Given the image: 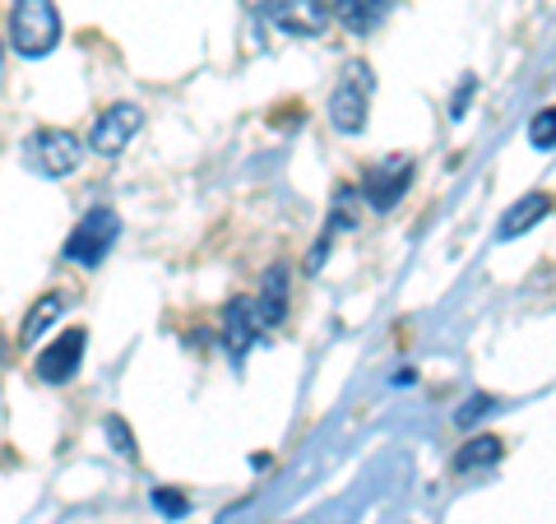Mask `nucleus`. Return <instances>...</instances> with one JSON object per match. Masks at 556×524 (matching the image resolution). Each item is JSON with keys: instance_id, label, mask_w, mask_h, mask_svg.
Masks as SVG:
<instances>
[{"instance_id": "obj_14", "label": "nucleus", "mask_w": 556, "mask_h": 524, "mask_svg": "<svg viewBox=\"0 0 556 524\" xmlns=\"http://www.w3.org/2000/svg\"><path fill=\"white\" fill-rule=\"evenodd\" d=\"M501 456H506L501 436H478V441H468L455 456V474H478V469H492Z\"/></svg>"}, {"instance_id": "obj_20", "label": "nucleus", "mask_w": 556, "mask_h": 524, "mask_svg": "<svg viewBox=\"0 0 556 524\" xmlns=\"http://www.w3.org/2000/svg\"><path fill=\"white\" fill-rule=\"evenodd\" d=\"M0 84H5V42H0Z\"/></svg>"}, {"instance_id": "obj_11", "label": "nucleus", "mask_w": 556, "mask_h": 524, "mask_svg": "<svg viewBox=\"0 0 556 524\" xmlns=\"http://www.w3.org/2000/svg\"><path fill=\"white\" fill-rule=\"evenodd\" d=\"M325 5L348 33H357V38L362 33H376L390 14V0H325Z\"/></svg>"}, {"instance_id": "obj_7", "label": "nucleus", "mask_w": 556, "mask_h": 524, "mask_svg": "<svg viewBox=\"0 0 556 524\" xmlns=\"http://www.w3.org/2000/svg\"><path fill=\"white\" fill-rule=\"evenodd\" d=\"M84 348H89V329H79V325L61 329L56 344L38 353V376L47 380V386H65V380H75V372L84 366Z\"/></svg>"}, {"instance_id": "obj_3", "label": "nucleus", "mask_w": 556, "mask_h": 524, "mask_svg": "<svg viewBox=\"0 0 556 524\" xmlns=\"http://www.w3.org/2000/svg\"><path fill=\"white\" fill-rule=\"evenodd\" d=\"M367 108H371V70L357 61V65L343 70V79L334 84L325 112H329V126L339 135H362L367 130Z\"/></svg>"}, {"instance_id": "obj_9", "label": "nucleus", "mask_w": 556, "mask_h": 524, "mask_svg": "<svg viewBox=\"0 0 556 524\" xmlns=\"http://www.w3.org/2000/svg\"><path fill=\"white\" fill-rule=\"evenodd\" d=\"M408 186H413V163H380L371 167L367 177H362V196H367V204L376 209V214H390V209L408 196Z\"/></svg>"}, {"instance_id": "obj_16", "label": "nucleus", "mask_w": 556, "mask_h": 524, "mask_svg": "<svg viewBox=\"0 0 556 524\" xmlns=\"http://www.w3.org/2000/svg\"><path fill=\"white\" fill-rule=\"evenodd\" d=\"M492 409H496V399H492V395H473V399H468V404L459 409V417H455V423H459V427H473L478 417H486Z\"/></svg>"}, {"instance_id": "obj_18", "label": "nucleus", "mask_w": 556, "mask_h": 524, "mask_svg": "<svg viewBox=\"0 0 556 524\" xmlns=\"http://www.w3.org/2000/svg\"><path fill=\"white\" fill-rule=\"evenodd\" d=\"M153 506H159L167 520H181V515L190 511V501H186L181 492H167V487H159V492H153Z\"/></svg>"}, {"instance_id": "obj_13", "label": "nucleus", "mask_w": 556, "mask_h": 524, "mask_svg": "<svg viewBox=\"0 0 556 524\" xmlns=\"http://www.w3.org/2000/svg\"><path fill=\"white\" fill-rule=\"evenodd\" d=\"M255 311H260V321H265V329L283 325V316H288V270L283 265H269L265 278H260Z\"/></svg>"}, {"instance_id": "obj_5", "label": "nucleus", "mask_w": 556, "mask_h": 524, "mask_svg": "<svg viewBox=\"0 0 556 524\" xmlns=\"http://www.w3.org/2000/svg\"><path fill=\"white\" fill-rule=\"evenodd\" d=\"M139 126H144V108H135V102H112V108L93 121L89 149L98 159H121V153L130 149V139L139 135Z\"/></svg>"}, {"instance_id": "obj_19", "label": "nucleus", "mask_w": 556, "mask_h": 524, "mask_svg": "<svg viewBox=\"0 0 556 524\" xmlns=\"http://www.w3.org/2000/svg\"><path fill=\"white\" fill-rule=\"evenodd\" d=\"M473 89H478V79H464L459 84V93H455V102H450V116H464V108H468V98H473Z\"/></svg>"}, {"instance_id": "obj_17", "label": "nucleus", "mask_w": 556, "mask_h": 524, "mask_svg": "<svg viewBox=\"0 0 556 524\" xmlns=\"http://www.w3.org/2000/svg\"><path fill=\"white\" fill-rule=\"evenodd\" d=\"M108 436H112V450H116V456L135 460V432H126V423H121V417H108Z\"/></svg>"}, {"instance_id": "obj_6", "label": "nucleus", "mask_w": 556, "mask_h": 524, "mask_svg": "<svg viewBox=\"0 0 556 524\" xmlns=\"http://www.w3.org/2000/svg\"><path fill=\"white\" fill-rule=\"evenodd\" d=\"M260 10H265V24L288 38H320L334 20L325 0H260Z\"/></svg>"}, {"instance_id": "obj_1", "label": "nucleus", "mask_w": 556, "mask_h": 524, "mask_svg": "<svg viewBox=\"0 0 556 524\" xmlns=\"http://www.w3.org/2000/svg\"><path fill=\"white\" fill-rule=\"evenodd\" d=\"M61 42V10L56 0H10V47L38 61Z\"/></svg>"}, {"instance_id": "obj_4", "label": "nucleus", "mask_w": 556, "mask_h": 524, "mask_svg": "<svg viewBox=\"0 0 556 524\" xmlns=\"http://www.w3.org/2000/svg\"><path fill=\"white\" fill-rule=\"evenodd\" d=\"M84 163V145H79V135L75 130H65V126H42V130H33L28 135V167L33 172H42V177H70Z\"/></svg>"}, {"instance_id": "obj_21", "label": "nucleus", "mask_w": 556, "mask_h": 524, "mask_svg": "<svg viewBox=\"0 0 556 524\" xmlns=\"http://www.w3.org/2000/svg\"><path fill=\"white\" fill-rule=\"evenodd\" d=\"M0 358H5V344H0Z\"/></svg>"}, {"instance_id": "obj_12", "label": "nucleus", "mask_w": 556, "mask_h": 524, "mask_svg": "<svg viewBox=\"0 0 556 524\" xmlns=\"http://www.w3.org/2000/svg\"><path fill=\"white\" fill-rule=\"evenodd\" d=\"M65 307H70L65 292H42L38 302L28 307V316L20 321V348H33L47 335V329H56V321L65 316Z\"/></svg>"}, {"instance_id": "obj_15", "label": "nucleus", "mask_w": 556, "mask_h": 524, "mask_svg": "<svg viewBox=\"0 0 556 524\" xmlns=\"http://www.w3.org/2000/svg\"><path fill=\"white\" fill-rule=\"evenodd\" d=\"M529 139L533 149H556V108H543L529 121Z\"/></svg>"}, {"instance_id": "obj_2", "label": "nucleus", "mask_w": 556, "mask_h": 524, "mask_svg": "<svg viewBox=\"0 0 556 524\" xmlns=\"http://www.w3.org/2000/svg\"><path fill=\"white\" fill-rule=\"evenodd\" d=\"M116 237H121V219H116V209L108 204H93L89 214H84L75 223V233L65 237V260L70 265H84V270H93L108 260V251L116 247Z\"/></svg>"}, {"instance_id": "obj_10", "label": "nucleus", "mask_w": 556, "mask_h": 524, "mask_svg": "<svg viewBox=\"0 0 556 524\" xmlns=\"http://www.w3.org/2000/svg\"><path fill=\"white\" fill-rule=\"evenodd\" d=\"M552 214V196H543V190H529V196H519L510 209H506V219H501V228L496 237L501 241H515V237H525L529 228H538Z\"/></svg>"}, {"instance_id": "obj_8", "label": "nucleus", "mask_w": 556, "mask_h": 524, "mask_svg": "<svg viewBox=\"0 0 556 524\" xmlns=\"http://www.w3.org/2000/svg\"><path fill=\"white\" fill-rule=\"evenodd\" d=\"M260 335H265V321H260V311H255V297H232V302L223 307V344H228V353L241 362Z\"/></svg>"}]
</instances>
